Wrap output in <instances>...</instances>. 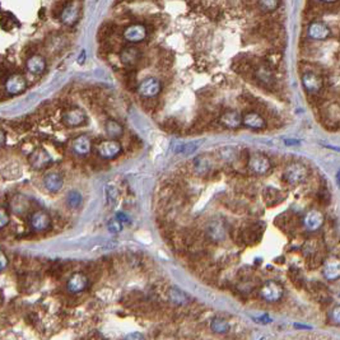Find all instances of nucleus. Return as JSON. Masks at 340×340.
<instances>
[{
	"instance_id": "obj_8",
	"label": "nucleus",
	"mask_w": 340,
	"mask_h": 340,
	"mask_svg": "<svg viewBox=\"0 0 340 340\" xmlns=\"http://www.w3.org/2000/svg\"><path fill=\"white\" fill-rule=\"evenodd\" d=\"M147 37V27L139 23L129 26L124 31V38L130 44H138L145 40Z\"/></svg>"
},
{
	"instance_id": "obj_31",
	"label": "nucleus",
	"mask_w": 340,
	"mask_h": 340,
	"mask_svg": "<svg viewBox=\"0 0 340 340\" xmlns=\"http://www.w3.org/2000/svg\"><path fill=\"white\" fill-rule=\"evenodd\" d=\"M107 228H109V231L111 232V233H119V232L122 231L124 225H122L121 222L117 218H113L110 219L109 223H107Z\"/></svg>"
},
{
	"instance_id": "obj_19",
	"label": "nucleus",
	"mask_w": 340,
	"mask_h": 340,
	"mask_svg": "<svg viewBox=\"0 0 340 340\" xmlns=\"http://www.w3.org/2000/svg\"><path fill=\"white\" fill-rule=\"evenodd\" d=\"M29 205H31V201H29L28 198L25 197V195H21V194L13 197L12 200H10V210L17 216L26 214L29 210Z\"/></svg>"
},
{
	"instance_id": "obj_39",
	"label": "nucleus",
	"mask_w": 340,
	"mask_h": 340,
	"mask_svg": "<svg viewBox=\"0 0 340 340\" xmlns=\"http://www.w3.org/2000/svg\"><path fill=\"white\" fill-rule=\"evenodd\" d=\"M5 142H6L5 133H4L3 130H0V148L3 147L4 144H5Z\"/></svg>"
},
{
	"instance_id": "obj_12",
	"label": "nucleus",
	"mask_w": 340,
	"mask_h": 340,
	"mask_svg": "<svg viewBox=\"0 0 340 340\" xmlns=\"http://www.w3.org/2000/svg\"><path fill=\"white\" fill-rule=\"evenodd\" d=\"M254 74H255V78L260 82V85H264V87L269 88L273 87L275 85V78L274 74H273L272 69L268 64H260V65H256L255 70H254Z\"/></svg>"
},
{
	"instance_id": "obj_22",
	"label": "nucleus",
	"mask_w": 340,
	"mask_h": 340,
	"mask_svg": "<svg viewBox=\"0 0 340 340\" xmlns=\"http://www.w3.org/2000/svg\"><path fill=\"white\" fill-rule=\"evenodd\" d=\"M27 69L31 74L38 75L42 72H45L46 69V60L41 55H32L28 60H27Z\"/></svg>"
},
{
	"instance_id": "obj_24",
	"label": "nucleus",
	"mask_w": 340,
	"mask_h": 340,
	"mask_svg": "<svg viewBox=\"0 0 340 340\" xmlns=\"http://www.w3.org/2000/svg\"><path fill=\"white\" fill-rule=\"evenodd\" d=\"M79 17V10L78 8L73 4H69L66 5L61 12V22L66 26H73L77 21H78Z\"/></svg>"
},
{
	"instance_id": "obj_23",
	"label": "nucleus",
	"mask_w": 340,
	"mask_h": 340,
	"mask_svg": "<svg viewBox=\"0 0 340 340\" xmlns=\"http://www.w3.org/2000/svg\"><path fill=\"white\" fill-rule=\"evenodd\" d=\"M120 59H121V62L124 65L133 66L141 59V53H139L137 47H125L124 50L121 51Z\"/></svg>"
},
{
	"instance_id": "obj_41",
	"label": "nucleus",
	"mask_w": 340,
	"mask_h": 340,
	"mask_svg": "<svg viewBox=\"0 0 340 340\" xmlns=\"http://www.w3.org/2000/svg\"><path fill=\"white\" fill-rule=\"evenodd\" d=\"M321 3H335V1H338V0H320Z\"/></svg>"
},
{
	"instance_id": "obj_3",
	"label": "nucleus",
	"mask_w": 340,
	"mask_h": 340,
	"mask_svg": "<svg viewBox=\"0 0 340 340\" xmlns=\"http://www.w3.org/2000/svg\"><path fill=\"white\" fill-rule=\"evenodd\" d=\"M62 124L68 128H78L81 125L85 124L87 121V115L79 107H73V109L66 110L61 116Z\"/></svg>"
},
{
	"instance_id": "obj_2",
	"label": "nucleus",
	"mask_w": 340,
	"mask_h": 340,
	"mask_svg": "<svg viewBox=\"0 0 340 340\" xmlns=\"http://www.w3.org/2000/svg\"><path fill=\"white\" fill-rule=\"evenodd\" d=\"M284 294V288L279 282L268 281L262 284L261 289H260V296L266 301V302L274 303L282 300Z\"/></svg>"
},
{
	"instance_id": "obj_10",
	"label": "nucleus",
	"mask_w": 340,
	"mask_h": 340,
	"mask_svg": "<svg viewBox=\"0 0 340 340\" xmlns=\"http://www.w3.org/2000/svg\"><path fill=\"white\" fill-rule=\"evenodd\" d=\"M302 83H303V87L306 88V91L312 94H317L318 92L322 89L321 77H320L318 74H316V73L311 72V70L303 73Z\"/></svg>"
},
{
	"instance_id": "obj_33",
	"label": "nucleus",
	"mask_w": 340,
	"mask_h": 340,
	"mask_svg": "<svg viewBox=\"0 0 340 340\" xmlns=\"http://www.w3.org/2000/svg\"><path fill=\"white\" fill-rule=\"evenodd\" d=\"M9 222L10 216L9 213H8V210H6L5 208H1V206H0V229L9 225Z\"/></svg>"
},
{
	"instance_id": "obj_18",
	"label": "nucleus",
	"mask_w": 340,
	"mask_h": 340,
	"mask_svg": "<svg viewBox=\"0 0 340 340\" xmlns=\"http://www.w3.org/2000/svg\"><path fill=\"white\" fill-rule=\"evenodd\" d=\"M307 34L311 40H326L330 36V28L322 22H312L309 26Z\"/></svg>"
},
{
	"instance_id": "obj_25",
	"label": "nucleus",
	"mask_w": 340,
	"mask_h": 340,
	"mask_svg": "<svg viewBox=\"0 0 340 340\" xmlns=\"http://www.w3.org/2000/svg\"><path fill=\"white\" fill-rule=\"evenodd\" d=\"M105 131H106L107 137L110 139H113V141L119 139L124 134V129H122L121 124L116 121V120H109L105 125Z\"/></svg>"
},
{
	"instance_id": "obj_5",
	"label": "nucleus",
	"mask_w": 340,
	"mask_h": 340,
	"mask_svg": "<svg viewBox=\"0 0 340 340\" xmlns=\"http://www.w3.org/2000/svg\"><path fill=\"white\" fill-rule=\"evenodd\" d=\"M270 167H272L270 159L264 154L254 153L249 158V169L255 175H265Z\"/></svg>"
},
{
	"instance_id": "obj_35",
	"label": "nucleus",
	"mask_w": 340,
	"mask_h": 340,
	"mask_svg": "<svg viewBox=\"0 0 340 340\" xmlns=\"http://www.w3.org/2000/svg\"><path fill=\"white\" fill-rule=\"evenodd\" d=\"M124 340H145V338H144V335L142 333L135 331V333H130V334L126 335L124 338Z\"/></svg>"
},
{
	"instance_id": "obj_17",
	"label": "nucleus",
	"mask_w": 340,
	"mask_h": 340,
	"mask_svg": "<svg viewBox=\"0 0 340 340\" xmlns=\"http://www.w3.org/2000/svg\"><path fill=\"white\" fill-rule=\"evenodd\" d=\"M219 124L228 129H237L242 125V115L238 111H226L219 117Z\"/></svg>"
},
{
	"instance_id": "obj_29",
	"label": "nucleus",
	"mask_w": 340,
	"mask_h": 340,
	"mask_svg": "<svg viewBox=\"0 0 340 340\" xmlns=\"http://www.w3.org/2000/svg\"><path fill=\"white\" fill-rule=\"evenodd\" d=\"M66 201H68V205L70 206V208H79L82 201H83V198H82V195L78 191H70V193L68 194Z\"/></svg>"
},
{
	"instance_id": "obj_40",
	"label": "nucleus",
	"mask_w": 340,
	"mask_h": 340,
	"mask_svg": "<svg viewBox=\"0 0 340 340\" xmlns=\"http://www.w3.org/2000/svg\"><path fill=\"white\" fill-rule=\"evenodd\" d=\"M285 144H287V145H297V144H300V142L298 141H285Z\"/></svg>"
},
{
	"instance_id": "obj_13",
	"label": "nucleus",
	"mask_w": 340,
	"mask_h": 340,
	"mask_svg": "<svg viewBox=\"0 0 340 340\" xmlns=\"http://www.w3.org/2000/svg\"><path fill=\"white\" fill-rule=\"evenodd\" d=\"M27 88V81L23 75L12 74L5 82V91L12 96L22 93Z\"/></svg>"
},
{
	"instance_id": "obj_16",
	"label": "nucleus",
	"mask_w": 340,
	"mask_h": 340,
	"mask_svg": "<svg viewBox=\"0 0 340 340\" xmlns=\"http://www.w3.org/2000/svg\"><path fill=\"white\" fill-rule=\"evenodd\" d=\"M72 149L77 156L85 157L91 153L92 149V142L89 137L87 135H79L78 138H75L72 143Z\"/></svg>"
},
{
	"instance_id": "obj_34",
	"label": "nucleus",
	"mask_w": 340,
	"mask_h": 340,
	"mask_svg": "<svg viewBox=\"0 0 340 340\" xmlns=\"http://www.w3.org/2000/svg\"><path fill=\"white\" fill-rule=\"evenodd\" d=\"M330 317H331V320L335 322V324L340 325V305L339 306H335L334 309L331 310Z\"/></svg>"
},
{
	"instance_id": "obj_28",
	"label": "nucleus",
	"mask_w": 340,
	"mask_h": 340,
	"mask_svg": "<svg viewBox=\"0 0 340 340\" xmlns=\"http://www.w3.org/2000/svg\"><path fill=\"white\" fill-rule=\"evenodd\" d=\"M170 300L172 301L173 303H176V305H186L187 303V296L182 292L181 289H178V288L173 287L170 289Z\"/></svg>"
},
{
	"instance_id": "obj_26",
	"label": "nucleus",
	"mask_w": 340,
	"mask_h": 340,
	"mask_svg": "<svg viewBox=\"0 0 340 340\" xmlns=\"http://www.w3.org/2000/svg\"><path fill=\"white\" fill-rule=\"evenodd\" d=\"M194 169L198 175H205L210 170V159L206 156H200L194 161Z\"/></svg>"
},
{
	"instance_id": "obj_37",
	"label": "nucleus",
	"mask_w": 340,
	"mask_h": 340,
	"mask_svg": "<svg viewBox=\"0 0 340 340\" xmlns=\"http://www.w3.org/2000/svg\"><path fill=\"white\" fill-rule=\"evenodd\" d=\"M107 197H109L110 200H113V201L116 200V197H117V191H116L115 186H107Z\"/></svg>"
},
{
	"instance_id": "obj_30",
	"label": "nucleus",
	"mask_w": 340,
	"mask_h": 340,
	"mask_svg": "<svg viewBox=\"0 0 340 340\" xmlns=\"http://www.w3.org/2000/svg\"><path fill=\"white\" fill-rule=\"evenodd\" d=\"M279 5V0H259V6L264 12H274Z\"/></svg>"
},
{
	"instance_id": "obj_11",
	"label": "nucleus",
	"mask_w": 340,
	"mask_h": 340,
	"mask_svg": "<svg viewBox=\"0 0 340 340\" xmlns=\"http://www.w3.org/2000/svg\"><path fill=\"white\" fill-rule=\"evenodd\" d=\"M88 285V278L85 273L75 272L70 275V278L66 282V289L70 293H79L82 290H85Z\"/></svg>"
},
{
	"instance_id": "obj_27",
	"label": "nucleus",
	"mask_w": 340,
	"mask_h": 340,
	"mask_svg": "<svg viewBox=\"0 0 340 340\" xmlns=\"http://www.w3.org/2000/svg\"><path fill=\"white\" fill-rule=\"evenodd\" d=\"M210 329H212L214 333H218V334H225L229 330V324L226 318L223 317H216L213 318L212 324H210Z\"/></svg>"
},
{
	"instance_id": "obj_42",
	"label": "nucleus",
	"mask_w": 340,
	"mask_h": 340,
	"mask_svg": "<svg viewBox=\"0 0 340 340\" xmlns=\"http://www.w3.org/2000/svg\"><path fill=\"white\" fill-rule=\"evenodd\" d=\"M337 182H338V185L340 186V170H339V172L337 173Z\"/></svg>"
},
{
	"instance_id": "obj_20",
	"label": "nucleus",
	"mask_w": 340,
	"mask_h": 340,
	"mask_svg": "<svg viewBox=\"0 0 340 340\" xmlns=\"http://www.w3.org/2000/svg\"><path fill=\"white\" fill-rule=\"evenodd\" d=\"M242 124L254 130H261L266 126L265 119L259 113H247L242 116Z\"/></svg>"
},
{
	"instance_id": "obj_38",
	"label": "nucleus",
	"mask_w": 340,
	"mask_h": 340,
	"mask_svg": "<svg viewBox=\"0 0 340 340\" xmlns=\"http://www.w3.org/2000/svg\"><path fill=\"white\" fill-rule=\"evenodd\" d=\"M255 321L261 322V324H268V322H272V318L269 317V316H262V317H260V318H256Z\"/></svg>"
},
{
	"instance_id": "obj_1",
	"label": "nucleus",
	"mask_w": 340,
	"mask_h": 340,
	"mask_svg": "<svg viewBox=\"0 0 340 340\" xmlns=\"http://www.w3.org/2000/svg\"><path fill=\"white\" fill-rule=\"evenodd\" d=\"M307 176H309V170L305 165L298 162H294L292 165L287 166V169L284 170L283 177L284 180L290 185H300L306 181Z\"/></svg>"
},
{
	"instance_id": "obj_7",
	"label": "nucleus",
	"mask_w": 340,
	"mask_h": 340,
	"mask_svg": "<svg viewBox=\"0 0 340 340\" xmlns=\"http://www.w3.org/2000/svg\"><path fill=\"white\" fill-rule=\"evenodd\" d=\"M162 89V85L157 78H147L138 85V93L144 98H154Z\"/></svg>"
},
{
	"instance_id": "obj_4",
	"label": "nucleus",
	"mask_w": 340,
	"mask_h": 340,
	"mask_svg": "<svg viewBox=\"0 0 340 340\" xmlns=\"http://www.w3.org/2000/svg\"><path fill=\"white\" fill-rule=\"evenodd\" d=\"M29 225L36 232H46L51 227V217L45 210H34L29 217Z\"/></svg>"
},
{
	"instance_id": "obj_6",
	"label": "nucleus",
	"mask_w": 340,
	"mask_h": 340,
	"mask_svg": "<svg viewBox=\"0 0 340 340\" xmlns=\"http://www.w3.org/2000/svg\"><path fill=\"white\" fill-rule=\"evenodd\" d=\"M122 147L121 144L117 141L109 139V141H103L98 144L97 152L100 154L101 158L103 159H113L121 153Z\"/></svg>"
},
{
	"instance_id": "obj_15",
	"label": "nucleus",
	"mask_w": 340,
	"mask_h": 340,
	"mask_svg": "<svg viewBox=\"0 0 340 340\" xmlns=\"http://www.w3.org/2000/svg\"><path fill=\"white\" fill-rule=\"evenodd\" d=\"M324 214L320 210L312 209L306 213V216L303 217V225L306 227V229L313 232L317 231L318 228H321L324 225Z\"/></svg>"
},
{
	"instance_id": "obj_32",
	"label": "nucleus",
	"mask_w": 340,
	"mask_h": 340,
	"mask_svg": "<svg viewBox=\"0 0 340 340\" xmlns=\"http://www.w3.org/2000/svg\"><path fill=\"white\" fill-rule=\"evenodd\" d=\"M198 147H199V143H187V144H184V145L177 147L176 152H177V153H182V154H190L193 153L194 150H197Z\"/></svg>"
},
{
	"instance_id": "obj_36",
	"label": "nucleus",
	"mask_w": 340,
	"mask_h": 340,
	"mask_svg": "<svg viewBox=\"0 0 340 340\" xmlns=\"http://www.w3.org/2000/svg\"><path fill=\"white\" fill-rule=\"evenodd\" d=\"M6 266H8V257H6L3 250H0V272H3Z\"/></svg>"
},
{
	"instance_id": "obj_21",
	"label": "nucleus",
	"mask_w": 340,
	"mask_h": 340,
	"mask_svg": "<svg viewBox=\"0 0 340 340\" xmlns=\"http://www.w3.org/2000/svg\"><path fill=\"white\" fill-rule=\"evenodd\" d=\"M62 185H64V180H62L61 175L57 172H49L44 177V186L46 187L47 191L50 193H59L61 190Z\"/></svg>"
},
{
	"instance_id": "obj_14",
	"label": "nucleus",
	"mask_w": 340,
	"mask_h": 340,
	"mask_svg": "<svg viewBox=\"0 0 340 340\" xmlns=\"http://www.w3.org/2000/svg\"><path fill=\"white\" fill-rule=\"evenodd\" d=\"M322 274L328 281H338L340 278V259L337 256H330L325 260Z\"/></svg>"
},
{
	"instance_id": "obj_9",
	"label": "nucleus",
	"mask_w": 340,
	"mask_h": 340,
	"mask_svg": "<svg viewBox=\"0 0 340 340\" xmlns=\"http://www.w3.org/2000/svg\"><path fill=\"white\" fill-rule=\"evenodd\" d=\"M53 162V158L49 154L47 150H45L44 148H37L34 149L33 152L29 156V165L33 167L34 170H42L45 167L50 165Z\"/></svg>"
}]
</instances>
